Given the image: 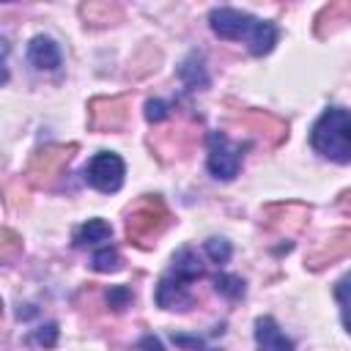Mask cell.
Segmentation results:
<instances>
[{
    "instance_id": "6da1fadb",
    "label": "cell",
    "mask_w": 351,
    "mask_h": 351,
    "mask_svg": "<svg viewBox=\"0 0 351 351\" xmlns=\"http://www.w3.org/2000/svg\"><path fill=\"white\" fill-rule=\"evenodd\" d=\"M208 27L214 30V36L225 38V41H247L252 55H269L277 44V25L258 19L247 11L239 8H211L208 14Z\"/></svg>"
},
{
    "instance_id": "7a4b0ae2",
    "label": "cell",
    "mask_w": 351,
    "mask_h": 351,
    "mask_svg": "<svg viewBox=\"0 0 351 351\" xmlns=\"http://www.w3.org/2000/svg\"><path fill=\"white\" fill-rule=\"evenodd\" d=\"M203 277V263L197 258V252L192 247H181L173 261L170 269L162 274L159 285H156V304L162 310H186L195 299L189 293V285Z\"/></svg>"
},
{
    "instance_id": "3957f363",
    "label": "cell",
    "mask_w": 351,
    "mask_h": 351,
    "mask_svg": "<svg viewBox=\"0 0 351 351\" xmlns=\"http://www.w3.org/2000/svg\"><path fill=\"white\" fill-rule=\"evenodd\" d=\"M310 148L337 165H351V112L326 107L310 129Z\"/></svg>"
},
{
    "instance_id": "277c9868",
    "label": "cell",
    "mask_w": 351,
    "mask_h": 351,
    "mask_svg": "<svg viewBox=\"0 0 351 351\" xmlns=\"http://www.w3.org/2000/svg\"><path fill=\"white\" fill-rule=\"evenodd\" d=\"M206 143H208V156H206L208 173L214 178H219V181H233L239 176L241 159H244L241 145L230 143L225 132H211Z\"/></svg>"
},
{
    "instance_id": "5b68a950",
    "label": "cell",
    "mask_w": 351,
    "mask_h": 351,
    "mask_svg": "<svg viewBox=\"0 0 351 351\" xmlns=\"http://www.w3.org/2000/svg\"><path fill=\"white\" fill-rule=\"evenodd\" d=\"M123 176H126V165L115 151H99L90 156L88 167H85V181L88 186H93L96 192L112 195L123 186Z\"/></svg>"
},
{
    "instance_id": "8992f818",
    "label": "cell",
    "mask_w": 351,
    "mask_h": 351,
    "mask_svg": "<svg viewBox=\"0 0 351 351\" xmlns=\"http://www.w3.org/2000/svg\"><path fill=\"white\" fill-rule=\"evenodd\" d=\"M255 351H293V340L277 326L271 315L255 318Z\"/></svg>"
},
{
    "instance_id": "52a82bcc",
    "label": "cell",
    "mask_w": 351,
    "mask_h": 351,
    "mask_svg": "<svg viewBox=\"0 0 351 351\" xmlns=\"http://www.w3.org/2000/svg\"><path fill=\"white\" fill-rule=\"evenodd\" d=\"M162 222H165V211H162L159 200H154V206H140L134 214H129L126 233H129V239L137 241V239H145V236L156 233L162 228Z\"/></svg>"
},
{
    "instance_id": "ba28073f",
    "label": "cell",
    "mask_w": 351,
    "mask_h": 351,
    "mask_svg": "<svg viewBox=\"0 0 351 351\" xmlns=\"http://www.w3.org/2000/svg\"><path fill=\"white\" fill-rule=\"evenodd\" d=\"M25 58L33 69L38 71H52L60 66V49L58 44L49 38V36H33L27 41V49H25Z\"/></svg>"
},
{
    "instance_id": "9c48e42d",
    "label": "cell",
    "mask_w": 351,
    "mask_h": 351,
    "mask_svg": "<svg viewBox=\"0 0 351 351\" xmlns=\"http://www.w3.org/2000/svg\"><path fill=\"white\" fill-rule=\"evenodd\" d=\"M110 236H112L110 222L93 217V219L82 222L80 228H74V236H71V239H74V247H96V244L107 241Z\"/></svg>"
},
{
    "instance_id": "30bf717a",
    "label": "cell",
    "mask_w": 351,
    "mask_h": 351,
    "mask_svg": "<svg viewBox=\"0 0 351 351\" xmlns=\"http://www.w3.org/2000/svg\"><path fill=\"white\" fill-rule=\"evenodd\" d=\"M90 269H93V271H101V274L121 269V252H118L115 247H110V244L99 247V250L90 255Z\"/></svg>"
},
{
    "instance_id": "8fae6325",
    "label": "cell",
    "mask_w": 351,
    "mask_h": 351,
    "mask_svg": "<svg viewBox=\"0 0 351 351\" xmlns=\"http://www.w3.org/2000/svg\"><path fill=\"white\" fill-rule=\"evenodd\" d=\"M214 288H217V293H222V296H228V299H241L244 296V280L241 277H236V274H217L214 277Z\"/></svg>"
},
{
    "instance_id": "7c38bea8",
    "label": "cell",
    "mask_w": 351,
    "mask_h": 351,
    "mask_svg": "<svg viewBox=\"0 0 351 351\" xmlns=\"http://www.w3.org/2000/svg\"><path fill=\"white\" fill-rule=\"evenodd\" d=\"M203 252L217 263V266H225L228 261H230V255H233V247H230V241L228 239H208V241H203Z\"/></svg>"
},
{
    "instance_id": "4fadbf2b",
    "label": "cell",
    "mask_w": 351,
    "mask_h": 351,
    "mask_svg": "<svg viewBox=\"0 0 351 351\" xmlns=\"http://www.w3.org/2000/svg\"><path fill=\"white\" fill-rule=\"evenodd\" d=\"M30 340L38 343V346H44V348H52V346L58 343V324H44V326H38Z\"/></svg>"
},
{
    "instance_id": "5bb4252c",
    "label": "cell",
    "mask_w": 351,
    "mask_h": 351,
    "mask_svg": "<svg viewBox=\"0 0 351 351\" xmlns=\"http://www.w3.org/2000/svg\"><path fill=\"white\" fill-rule=\"evenodd\" d=\"M167 115H170L167 101H162V99H148V101H145V118H148L151 123H159V121H165Z\"/></svg>"
},
{
    "instance_id": "9a60e30c",
    "label": "cell",
    "mask_w": 351,
    "mask_h": 351,
    "mask_svg": "<svg viewBox=\"0 0 351 351\" xmlns=\"http://www.w3.org/2000/svg\"><path fill=\"white\" fill-rule=\"evenodd\" d=\"M107 302H110L112 310H123V307L132 302V291H129L126 285H115V288L107 291Z\"/></svg>"
},
{
    "instance_id": "2e32d148",
    "label": "cell",
    "mask_w": 351,
    "mask_h": 351,
    "mask_svg": "<svg viewBox=\"0 0 351 351\" xmlns=\"http://www.w3.org/2000/svg\"><path fill=\"white\" fill-rule=\"evenodd\" d=\"M335 299L340 307H351V274H346L343 280H337L335 285Z\"/></svg>"
},
{
    "instance_id": "e0dca14e",
    "label": "cell",
    "mask_w": 351,
    "mask_h": 351,
    "mask_svg": "<svg viewBox=\"0 0 351 351\" xmlns=\"http://www.w3.org/2000/svg\"><path fill=\"white\" fill-rule=\"evenodd\" d=\"M134 351H165V346H162V340H159L156 335H143V337L137 340Z\"/></svg>"
},
{
    "instance_id": "ac0fdd59",
    "label": "cell",
    "mask_w": 351,
    "mask_h": 351,
    "mask_svg": "<svg viewBox=\"0 0 351 351\" xmlns=\"http://www.w3.org/2000/svg\"><path fill=\"white\" fill-rule=\"evenodd\" d=\"M340 315H343V326H346V332L351 335V307H340Z\"/></svg>"
},
{
    "instance_id": "d6986e66",
    "label": "cell",
    "mask_w": 351,
    "mask_h": 351,
    "mask_svg": "<svg viewBox=\"0 0 351 351\" xmlns=\"http://www.w3.org/2000/svg\"><path fill=\"white\" fill-rule=\"evenodd\" d=\"M203 351H219V348H203Z\"/></svg>"
}]
</instances>
